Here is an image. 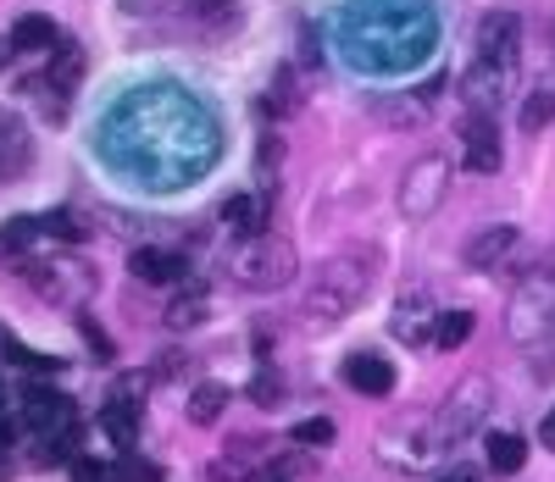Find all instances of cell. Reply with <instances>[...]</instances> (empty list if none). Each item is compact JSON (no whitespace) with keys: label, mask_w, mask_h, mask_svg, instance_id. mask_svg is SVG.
Here are the masks:
<instances>
[{"label":"cell","mask_w":555,"mask_h":482,"mask_svg":"<svg viewBox=\"0 0 555 482\" xmlns=\"http://www.w3.org/2000/svg\"><path fill=\"white\" fill-rule=\"evenodd\" d=\"M34 167V133L23 128L17 112L0 106V183H17Z\"/></svg>","instance_id":"cell-8"},{"label":"cell","mask_w":555,"mask_h":482,"mask_svg":"<svg viewBox=\"0 0 555 482\" xmlns=\"http://www.w3.org/2000/svg\"><path fill=\"white\" fill-rule=\"evenodd\" d=\"M222 411H228V389H222V382H201V389L190 394V421L195 427H211Z\"/></svg>","instance_id":"cell-20"},{"label":"cell","mask_w":555,"mask_h":482,"mask_svg":"<svg viewBox=\"0 0 555 482\" xmlns=\"http://www.w3.org/2000/svg\"><path fill=\"white\" fill-rule=\"evenodd\" d=\"M489 405H494L489 377H467V382H455L450 400H444V405L434 411V421H428L434 450H450V444L467 439V432H478V427H483V416H489Z\"/></svg>","instance_id":"cell-4"},{"label":"cell","mask_w":555,"mask_h":482,"mask_svg":"<svg viewBox=\"0 0 555 482\" xmlns=\"http://www.w3.org/2000/svg\"><path fill=\"white\" fill-rule=\"evenodd\" d=\"M0 421H7V389H0Z\"/></svg>","instance_id":"cell-37"},{"label":"cell","mask_w":555,"mask_h":482,"mask_svg":"<svg viewBox=\"0 0 555 482\" xmlns=\"http://www.w3.org/2000/svg\"><path fill=\"white\" fill-rule=\"evenodd\" d=\"M517 245H522L517 227H505V222H500V227H483L473 245H467V266H473V272H494V266H505V256H512Z\"/></svg>","instance_id":"cell-12"},{"label":"cell","mask_w":555,"mask_h":482,"mask_svg":"<svg viewBox=\"0 0 555 482\" xmlns=\"http://www.w3.org/2000/svg\"><path fill=\"white\" fill-rule=\"evenodd\" d=\"M555 327V256L539 261L512 295V311H505V333H512L517 344H539L544 333Z\"/></svg>","instance_id":"cell-3"},{"label":"cell","mask_w":555,"mask_h":482,"mask_svg":"<svg viewBox=\"0 0 555 482\" xmlns=\"http://www.w3.org/2000/svg\"><path fill=\"white\" fill-rule=\"evenodd\" d=\"M295 444H306V450H328V444H334V421H328V416L300 421V427H295Z\"/></svg>","instance_id":"cell-24"},{"label":"cell","mask_w":555,"mask_h":482,"mask_svg":"<svg viewBox=\"0 0 555 482\" xmlns=\"http://www.w3.org/2000/svg\"><path fill=\"white\" fill-rule=\"evenodd\" d=\"M512 78H517V62H483V56H478V67L461 78V94H467V106H473V112L494 117L500 101L512 94Z\"/></svg>","instance_id":"cell-6"},{"label":"cell","mask_w":555,"mask_h":482,"mask_svg":"<svg viewBox=\"0 0 555 482\" xmlns=\"http://www.w3.org/2000/svg\"><path fill=\"white\" fill-rule=\"evenodd\" d=\"M23 416H28V427L39 432V439H67V432H78L73 400H67V394H51V389H34Z\"/></svg>","instance_id":"cell-9"},{"label":"cell","mask_w":555,"mask_h":482,"mask_svg":"<svg viewBox=\"0 0 555 482\" xmlns=\"http://www.w3.org/2000/svg\"><path fill=\"white\" fill-rule=\"evenodd\" d=\"M345 382L356 394H366V400H384V394H395V366L384 355H373V350H361V355L345 361Z\"/></svg>","instance_id":"cell-11"},{"label":"cell","mask_w":555,"mask_h":482,"mask_svg":"<svg viewBox=\"0 0 555 482\" xmlns=\"http://www.w3.org/2000/svg\"><path fill=\"white\" fill-rule=\"evenodd\" d=\"M128 272L139 277V283H178L183 272H190V266H183V256H172V250H133L128 256Z\"/></svg>","instance_id":"cell-15"},{"label":"cell","mask_w":555,"mask_h":482,"mask_svg":"<svg viewBox=\"0 0 555 482\" xmlns=\"http://www.w3.org/2000/svg\"><path fill=\"white\" fill-rule=\"evenodd\" d=\"M444 195H450V161L439 156V151H428L423 161H411V172L400 178V217L405 222H423V217H434L439 206H444Z\"/></svg>","instance_id":"cell-5"},{"label":"cell","mask_w":555,"mask_h":482,"mask_svg":"<svg viewBox=\"0 0 555 482\" xmlns=\"http://www.w3.org/2000/svg\"><path fill=\"white\" fill-rule=\"evenodd\" d=\"M550 51H555V23H550Z\"/></svg>","instance_id":"cell-38"},{"label":"cell","mask_w":555,"mask_h":482,"mask_svg":"<svg viewBox=\"0 0 555 482\" xmlns=\"http://www.w3.org/2000/svg\"><path fill=\"white\" fill-rule=\"evenodd\" d=\"M467 339H473V311H444L439 333H434V350H461Z\"/></svg>","instance_id":"cell-21"},{"label":"cell","mask_w":555,"mask_h":482,"mask_svg":"<svg viewBox=\"0 0 555 482\" xmlns=\"http://www.w3.org/2000/svg\"><path fill=\"white\" fill-rule=\"evenodd\" d=\"M78 78H83V51H78V44L73 39H62L56 44V51H51V67H44V89H56V101H67V94L78 89Z\"/></svg>","instance_id":"cell-14"},{"label":"cell","mask_w":555,"mask_h":482,"mask_svg":"<svg viewBox=\"0 0 555 482\" xmlns=\"http://www.w3.org/2000/svg\"><path fill=\"white\" fill-rule=\"evenodd\" d=\"M434 482H483V477H478L473 466H450V471H439Z\"/></svg>","instance_id":"cell-32"},{"label":"cell","mask_w":555,"mask_h":482,"mask_svg":"<svg viewBox=\"0 0 555 482\" xmlns=\"http://www.w3.org/2000/svg\"><path fill=\"white\" fill-rule=\"evenodd\" d=\"M256 482H289V466H278V460H272V466H267Z\"/></svg>","instance_id":"cell-35"},{"label":"cell","mask_w":555,"mask_h":482,"mask_svg":"<svg viewBox=\"0 0 555 482\" xmlns=\"http://www.w3.org/2000/svg\"><path fill=\"white\" fill-rule=\"evenodd\" d=\"M250 400H256L261 411H267V405H278V400H284V394H278V377H267V372H261V377L250 382Z\"/></svg>","instance_id":"cell-30"},{"label":"cell","mask_w":555,"mask_h":482,"mask_svg":"<svg viewBox=\"0 0 555 482\" xmlns=\"http://www.w3.org/2000/svg\"><path fill=\"white\" fill-rule=\"evenodd\" d=\"M167 6H172V0H122V12H145V17L151 12H167Z\"/></svg>","instance_id":"cell-33"},{"label":"cell","mask_w":555,"mask_h":482,"mask_svg":"<svg viewBox=\"0 0 555 482\" xmlns=\"http://www.w3.org/2000/svg\"><path fill=\"white\" fill-rule=\"evenodd\" d=\"M389 327H395V339H405V344H434L439 316H434V305L423 295H411V300H400V311H395Z\"/></svg>","instance_id":"cell-13"},{"label":"cell","mask_w":555,"mask_h":482,"mask_svg":"<svg viewBox=\"0 0 555 482\" xmlns=\"http://www.w3.org/2000/svg\"><path fill=\"white\" fill-rule=\"evenodd\" d=\"M483 450H489V471H500V477L522 471V460H528V439H522V432H489Z\"/></svg>","instance_id":"cell-18"},{"label":"cell","mask_w":555,"mask_h":482,"mask_svg":"<svg viewBox=\"0 0 555 482\" xmlns=\"http://www.w3.org/2000/svg\"><path fill=\"white\" fill-rule=\"evenodd\" d=\"M222 222L234 227L240 238H256V233H267V200L261 195H234L222 206Z\"/></svg>","instance_id":"cell-16"},{"label":"cell","mask_w":555,"mask_h":482,"mask_svg":"<svg viewBox=\"0 0 555 482\" xmlns=\"http://www.w3.org/2000/svg\"><path fill=\"white\" fill-rule=\"evenodd\" d=\"M550 122H555V89H533L528 106H522V128L539 133V128H550Z\"/></svg>","instance_id":"cell-23"},{"label":"cell","mask_w":555,"mask_h":482,"mask_svg":"<svg viewBox=\"0 0 555 482\" xmlns=\"http://www.w3.org/2000/svg\"><path fill=\"white\" fill-rule=\"evenodd\" d=\"M461 161H467V172H478V178L500 172V128H494V117L473 112L467 122H461Z\"/></svg>","instance_id":"cell-7"},{"label":"cell","mask_w":555,"mask_h":482,"mask_svg":"<svg viewBox=\"0 0 555 482\" xmlns=\"http://www.w3.org/2000/svg\"><path fill=\"white\" fill-rule=\"evenodd\" d=\"M373 277H378V256L373 250H345L334 261H322L311 295H306V322L328 327V322L350 316L361 305V295L373 288Z\"/></svg>","instance_id":"cell-1"},{"label":"cell","mask_w":555,"mask_h":482,"mask_svg":"<svg viewBox=\"0 0 555 482\" xmlns=\"http://www.w3.org/2000/svg\"><path fill=\"white\" fill-rule=\"evenodd\" d=\"M201 316H206V300L190 295V300H178V305L167 311V327H190V322H201Z\"/></svg>","instance_id":"cell-28"},{"label":"cell","mask_w":555,"mask_h":482,"mask_svg":"<svg viewBox=\"0 0 555 482\" xmlns=\"http://www.w3.org/2000/svg\"><path fill=\"white\" fill-rule=\"evenodd\" d=\"M7 51H12V44H7V39H0V67H7Z\"/></svg>","instance_id":"cell-36"},{"label":"cell","mask_w":555,"mask_h":482,"mask_svg":"<svg viewBox=\"0 0 555 482\" xmlns=\"http://www.w3.org/2000/svg\"><path fill=\"white\" fill-rule=\"evenodd\" d=\"M39 227H44V233H56V238H67V245H78V238H83V222H73V211H51V217H39Z\"/></svg>","instance_id":"cell-25"},{"label":"cell","mask_w":555,"mask_h":482,"mask_svg":"<svg viewBox=\"0 0 555 482\" xmlns=\"http://www.w3.org/2000/svg\"><path fill=\"white\" fill-rule=\"evenodd\" d=\"M78 333H83V339H89V350H95L101 361H112V339H106V333H101L95 322H89V316H78Z\"/></svg>","instance_id":"cell-29"},{"label":"cell","mask_w":555,"mask_h":482,"mask_svg":"<svg viewBox=\"0 0 555 482\" xmlns=\"http://www.w3.org/2000/svg\"><path fill=\"white\" fill-rule=\"evenodd\" d=\"M517 39H522L517 12H489L483 28H478V56L483 62H517Z\"/></svg>","instance_id":"cell-10"},{"label":"cell","mask_w":555,"mask_h":482,"mask_svg":"<svg viewBox=\"0 0 555 482\" xmlns=\"http://www.w3.org/2000/svg\"><path fill=\"white\" fill-rule=\"evenodd\" d=\"M56 44H62V28H56L51 17H39V12L17 17V28H12V51H56Z\"/></svg>","instance_id":"cell-17"},{"label":"cell","mask_w":555,"mask_h":482,"mask_svg":"<svg viewBox=\"0 0 555 482\" xmlns=\"http://www.w3.org/2000/svg\"><path fill=\"white\" fill-rule=\"evenodd\" d=\"M0 361H17V366H34V372H44V366H51V361H39V355H28L17 339H12V333L7 327H0Z\"/></svg>","instance_id":"cell-26"},{"label":"cell","mask_w":555,"mask_h":482,"mask_svg":"<svg viewBox=\"0 0 555 482\" xmlns=\"http://www.w3.org/2000/svg\"><path fill=\"white\" fill-rule=\"evenodd\" d=\"M39 233H44L39 217H12L7 227H0V250H7V256H28V245H34Z\"/></svg>","instance_id":"cell-22"},{"label":"cell","mask_w":555,"mask_h":482,"mask_svg":"<svg viewBox=\"0 0 555 482\" xmlns=\"http://www.w3.org/2000/svg\"><path fill=\"white\" fill-rule=\"evenodd\" d=\"M539 444H544V450H550V455H555V411H550V416H544V421H539Z\"/></svg>","instance_id":"cell-34"},{"label":"cell","mask_w":555,"mask_h":482,"mask_svg":"<svg viewBox=\"0 0 555 482\" xmlns=\"http://www.w3.org/2000/svg\"><path fill=\"white\" fill-rule=\"evenodd\" d=\"M228 277H234L240 288H256V295L284 288L295 277V245L278 238V233H256V238H245V245L228 256Z\"/></svg>","instance_id":"cell-2"},{"label":"cell","mask_w":555,"mask_h":482,"mask_svg":"<svg viewBox=\"0 0 555 482\" xmlns=\"http://www.w3.org/2000/svg\"><path fill=\"white\" fill-rule=\"evenodd\" d=\"M106 432H112L117 444H133L139 439V400L133 394H122V400L106 405Z\"/></svg>","instance_id":"cell-19"},{"label":"cell","mask_w":555,"mask_h":482,"mask_svg":"<svg viewBox=\"0 0 555 482\" xmlns=\"http://www.w3.org/2000/svg\"><path fill=\"white\" fill-rule=\"evenodd\" d=\"M73 482H117V471H112L106 460H89V455H78V460H73Z\"/></svg>","instance_id":"cell-27"},{"label":"cell","mask_w":555,"mask_h":482,"mask_svg":"<svg viewBox=\"0 0 555 482\" xmlns=\"http://www.w3.org/2000/svg\"><path fill=\"white\" fill-rule=\"evenodd\" d=\"M122 477H128V482H156V466H145V460H128V466H122Z\"/></svg>","instance_id":"cell-31"}]
</instances>
